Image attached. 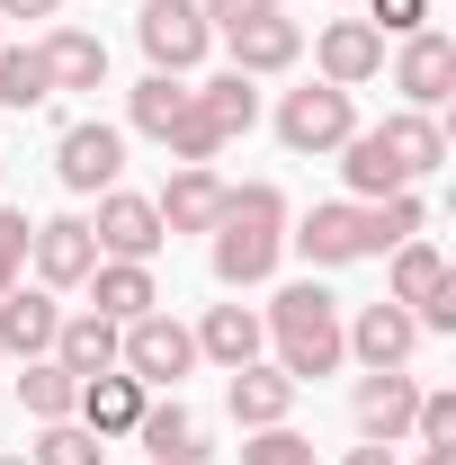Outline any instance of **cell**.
Here are the masks:
<instances>
[{"mask_svg":"<svg viewBox=\"0 0 456 465\" xmlns=\"http://www.w3.org/2000/svg\"><path fill=\"white\" fill-rule=\"evenodd\" d=\"M278 260H286V197L269 179H251V188H233L224 215H215V278L242 295V287H269Z\"/></svg>","mask_w":456,"mask_h":465,"instance_id":"obj_1","label":"cell"},{"mask_svg":"<svg viewBox=\"0 0 456 465\" xmlns=\"http://www.w3.org/2000/svg\"><path fill=\"white\" fill-rule=\"evenodd\" d=\"M260 331L278 341V367L304 385V376H332L349 349H341V295L322 287V278H295V287L269 295V313H260Z\"/></svg>","mask_w":456,"mask_h":465,"instance_id":"obj_2","label":"cell"},{"mask_svg":"<svg viewBox=\"0 0 456 465\" xmlns=\"http://www.w3.org/2000/svg\"><path fill=\"white\" fill-rule=\"evenodd\" d=\"M385 295H394L421 331H456V269H448L439 242H421V232L394 242V287H385Z\"/></svg>","mask_w":456,"mask_h":465,"instance_id":"obj_3","label":"cell"},{"mask_svg":"<svg viewBox=\"0 0 456 465\" xmlns=\"http://www.w3.org/2000/svg\"><path fill=\"white\" fill-rule=\"evenodd\" d=\"M116 367H125L144 394H153V385H179V376L197 367V331H188V322H171V313L153 304V313H134V322L116 331Z\"/></svg>","mask_w":456,"mask_h":465,"instance_id":"obj_4","label":"cell"},{"mask_svg":"<svg viewBox=\"0 0 456 465\" xmlns=\"http://www.w3.org/2000/svg\"><path fill=\"white\" fill-rule=\"evenodd\" d=\"M134 36H144V54H153V72H197L206 63V45H215V27H206V9L197 0H144L134 9Z\"/></svg>","mask_w":456,"mask_h":465,"instance_id":"obj_5","label":"cell"},{"mask_svg":"<svg viewBox=\"0 0 456 465\" xmlns=\"http://www.w3.org/2000/svg\"><path fill=\"white\" fill-rule=\"evenodd\" d=\"M313 269H349V260H376V206H358V197H332V206H313L304 224L286 232Z\"/></svg>","mask_w":456,"mask_h":465,"instance_id":"obj_6","label":"cell"},{"mask_svg":"<svg viewBox=\"0 0 456 465\" xmlns=\"http://www.w3.org/2000/svg\"><path fill=\"white\" fill-rule=\"evenodd\" d=\"M349 134H358V108H349V90H332V81L278 99V143L286 153H341Z\"/></svg>","mask_w":456,"mask_h":465,"instance_id":"obj_7","label":"cell"},{"mask_svg":"<svg viewBox=\"0 0 456 465\" xmlns=\"http://www.w3.org/2000/svg\"><path fill=\"white\" fill-rule=\"evenodd\" d=\"M55 171H63V188H72V197H99V188H116V171H125V134H116V125H99V116L63 125Z\"/></svg>","mask_w":456,"mask_h":465,"instance_id":"obj_8","label":"cell"},{"mask_svg":"<svg viewBox=\"0 0 456 465\" xmlns=\"http://www.w3.org/2000/svg\"><path fill=\"white\" fill-rule=\"evenodd\" d=\"M90 242H99V260H153L171 232H162V215H153V197H134V188H99Z\"/></svg>","mask_w":456,"mask_h":465,"instance_id":"obj_9","label":"cell"},{"mask_svg":"<svg viewBox=\"0 0 456 465\" xmlns=\"http://www.w3.org/2000/svg\"><path fill=\"white\" fill-rule=\"evenodd\" d=\"M341 349L376 376V367H411V349H421V322L402 313L394 295L385 304H358V322H341Z\"/></svg>","mask_w":456,"mask_h":465,"instance_id":"obj_10","label":"cell"},{"mask_svg":"<svg viewBox=\"0 0 456 465\" xmlns=\"http://www.w3.org/2000/svg\"><path fill=\"white\" fill-rule=\"evenodd\" d=\"M394 90H402L421 116H430V108L456 90V36H439V27H411V36H402V54H394Z\"/></svg>","mask_w":456,"mask_h":465,"instance_id":"obj_11","label":"cell"},{"mask_svg":"<svg viewBox=\"0 0 456 465\" xmlns=\"http://www.w3.org/2000/svg\"><path fill=\"white\" fill-rule=\"evenodd\" d=\"M55 331H63V304L55 287H9L0 295V358H55Z\"/></svg>","mask_w":456,"mask_h":465,"instance_id":"obj_12","label":"cell"},{"mask_svg":"<svg viewBox=\"0 0 456 465\" xmlns=\"http://www.w3.org/2000/svg\"><path fill=\"white\" fill-rule=\"evenodd\" d=\"M27 260H36V287H81L90 269H99V242H90V224L81 215H55V224L27 232Z\"/></svg>","mask_w":456,"mask_h":465,"instance_id":"obj_13","label":"cell"},{"mask_svg":"<svg viewBox=\"0 0 456 465\" xmlns=\"http://www.w3.org/2000/svg\"><path fill=\"white\" fill-rule=\"evenodd\" d=\"M313 63H322V81H332V90H367V81L385 72V36H376L367 18H332V27H322V45H313Z\"/></svg>","mask_w":456,"mask_h":465,"instance_id":"obj_14","label":"cell"},{"mask_svg":"<svg viewBox=\"0 0 456 465\" xmlns=\"http://www.w3.org/2000/svg\"><path fill=\"white\" fill-rule=\"evenodd\" d=\"M358 430L376 439V448H394V439H411V411H421V385L402 376V367H376V376H358Z\"/></svg>","mask_w":456,"mask_h":465,"instance_id":"obj_15","label":"cell"},{"mask_svg":"<svg viewBox=\"0 0 456 465\" xmlns=\"http://www.w3.org/2000/svg\"><path fill=\"white\" fill-rule=\"evenodd\" d=\"M144 403H153V394H144L125 367H108V376H81V403H72V420H81V430H99V439H134Z\"/></svg>","mask_w":456,"mask_h":465,"instance_id":"obj_16","label":"cell"},{"mask_svg":"<svg viewBox=\"0 0 456 465\" xmlns=\"http://www.w3.org/2000/svg\"><path fill=\"white\" fill-rule=\"evenodd\" d=\"M224 179L206 171V162H179V179L153 197V215H162V232H215V215H224Z\"/></svg>","mask_w":456,"mask_h":465,"instance_id":"obj_17","label":"cell"},{"mask_svg":"<svg viewBox=\"0 0 456 465\" xmlns=\"http://www.w3.org/2000/svg\"><path fill=\"white\" fill-rule=\"evenodd\" d=\"M224 45H233V72H242V81H269V72H286V63L304 54V27L269 9V18H251V27H233Z\"/></svg>","mask_w":456,"mask_h":465,"instance_id":"obj_18","label":"cell"},{"mask_svg":"<svg viewBox=\"0 0 456 465\" xmlns=\"http://www.w3.org/2000/svg\"><path fill=\"white\" fill-rule=\"evenodd\" d=\"M81 287H90V313H108V322H134V313H153V304H162L153 260H99Z\"/></svg>","mask_w":456,"mask_h":465,"instance_id":"obj_19","label":"cell"},{"mask_svg":"<svg viewBox=\"0 0 456 465\" xmlns=\"http://www.w3.org/2000/svg\"><path fill=\"white\" fill-rule=\"evenodd\" d=\"M134 439H144L153 465H206V430H197V411L179 403V394H171V403H144Z\"/></svg>","mask_w":456,"mask_h":465,"instance_id":"obj_20","label":"cell"},{"mask_svg":"<svg viewBox=\"0 0 456 465\" xmlns=\"http://www.w3.org/2000/svg\"><path fill=\"white\" fill-rule=\"evenodd\" d=\"M286 411H295V376H286V367H269V358L233 367V420H242V430H278Z\"/></svg>","mask_w":456,"mask_h":465,"instance_id":"obj_21","label":"cell"},{"mask_svg":"<svg viewBox=\"0 0 456 465\" xmlns=\"http://www.w3.org/2000/svg\"><path fill=\"white\" fill-rule=\"evenodd\" d=\"M269 349V331H260V313L251 304H206V322H197V358H215V367H251Z\"/></svg>","mask_w":456,"mask_h":465,"instance_id":"obj_22","label":"cell"},{"mask_svg":"<svg viewBox=\"0 0 456 465\" xmlns=\"http://www.w3.org/2000/svg\"><path fill=\"white\" fill-rule=\"evenodd\" d=\"M376 143H385V162H394L402 179H430L439 162H448V134H439V116H421V108H402L376 125Z\"/></svg>","mask_w":456,"mask_h":465,"instance_id":"obj_23","label":"cell"},{"mask_svg":"<svg viewBox=\"0 0 456 465\" xmlns=\"http://www.w3.org/2000/svg\"><path fill=\"white\" fill-rule=\"evenodd\" d=\"M36 54H45V81H55V90H99V81H108V45H99L90 27H55Z\"/></svg>","mask_w":456,"mask_h":465,"instance_id":"obj_24","label":"cell"},{"mask_svg":"<svg viewBox=\"0 0 456 465\" xmlns=\"http://www.w3.org/2000/svg\"><path fill=\"white\" fill-rule=\"evenodd\" d=\"M116 331H125V322H108V313H63L55 367H72V376H108V367H116Z\"/></svg>","mask_w":456,"mask_h":465,"instance_id":"obj_25","label":"cell"},{"mask_svg":"<svg viewBox=\"0 0 456 465\" xmlns=\"http://www.w3.org/2000/svg\"><path fill=\"white\" fill-rule=\"evenodd\" d=\"M341 171H349V197H358V206H367V197H394V188H411V179H402L394 162H385L376 125H358V134L341 143Z\"/></svg>","mask_w":456,"mask_h":465,"instance_id":"obj_26","label":"cell"},{"mask_svg":"<svg viewBox=\"0 0 456 465\" xmlns=\"http://www.w3.org/2000/svg\"><path fill=\"white\" fill-rule=\"evenodd\" d=\"M179 108H188V81H179V72H144V81L125 90V116H134V134H153V143H162V125H171Z\"/></svg>","mask_w":456,"mask_h":465,"instance_id":"obj_27","label":"cell"},{"mask_svg":"<svg viewBox=\"0 0 456 465\" xmlns=\"http://www.w3.org/2000/svg\"><path fill=\"white\" fill-rule=\"evenodd\" d=\"M18 403L36 411V420H72V403H81V376H72V367H55V358H27V376H18Z\"/></svg>","mask_w":456,"mask_h":465,"instance_id":"obj_28","label":"cell"},{"mask_svg":"<svg viewBox=\"0 0 456 465\" xmlns=\"http://www.w3.org/2000/svg\"><path fill=\"white\" fill-rule=\"evenodd\" d=\"M99 457H108V439H99V430H81V420H36L27 465H99Z\"/></svg>","mask_w":456,"mask_h":465,"instance_id":"obj_29","label":"cell"},{"mask_svg":"<svg viewBox=\"0 0 456 465\" xmlns=\"http://www.w3.org/2000/svg\"><path fill=\"white\" fill-rule=\"evenodd\" d=\"M55 81H45V54L36 45H0V108H45Z\"/></svg>","mask_w":456,"mask_h":465,"instance_id":"obj_30","label":"cell"},{"mask_svg":"<svg viewBox=\"0 0 456 465\" xmlns=\"http://www.w3.org/2000/svg\"><path fill=\"white\" fill-rule=\"evenodd\" d=\"M242 465H322L313 457V439H304V430H251V439H242Z\"/></svg>","mask_w":456,"mask_h":465,"instance_id":"obj_31","label":"cell"},{"mask_svg":"<svg viewBox=\"0 0 456 465\" xmlns=\"http://www.w3.org/2000/svg\"><path fill=\"white\" fill-rule=\"evenodd\" d=\"M411 439H421V448H456V394H421Z\"/></svg>","mask_w":456,"mask_h":465,"instance_id":"obj_32","label":"cell"},{"mask_svg":"<svg viewBox=\"0 0 456 465\" xmlns=\"http://www.w3.org/2000/svg\"><path fill=\"white\" fill-rule=\"evenodd\" d=\"M27 232H36V224H27L18 206H0V295L18 287V269H27Z\"/></svg>","mask_w":456,"mask_h":465,"instance_id":"obj_33","label":"cell"},{"mask_svg":"<svg viewBox=\"0 0 456 465\" xmlns=\"http://www.w3.org/2000/svg\"><path fill=\"white\" fill-rule=\"evenodd\" d=\"M367 27L376 36H411V27H430V0H367Z\"/></svg>","mask_w":456,"mask_h":465,"instance_id":"obj_34","label":"cell"},{"mask_svg":"<svg viewBox=\"0 0 456 465\" xmlns=\"http://www.w3.org/2000/svg\"><path fill=\"white\" fill-rule=\"evenodd\" d=\"M197 9H206V27H215V36H233V27H251V18H269L278 0H197Z\"/></svg>","mask_w":456,"mask_h":465,"instance_id":"obj_35","label":"cell"},{"mask_svg":"<svg viewBox=\"0 0 456 465\" xmlns=\"http://www.w3.org/2000/svg\"><path fill=\"white\" fill-rule=\"evenodd\" d=\"M63 0H0V18H55Z\"/></svg>","mask_w":456,"mask_h":465,"instance_id":"obj_36","label":"cell"},{"mask_svg":"<svg viewBox=\"0 0 456 465\" xmlns=\"http://www.w3.org/2000/svg\"><path fill=\"white\" fill-rule=\"evenodd\" d=\"M341 465H394V448H376V439H367V448H349Z\"/></svg>","mask_w":456,"mask_h":465,"instance_id":"obj_37","label":"cell"},{"mask_svg":"<svg viewBox=\"0 0 456 465\" xmlns=\"http://www.w3.org/2000/svg\"><path fill=\"white\" fill-rule=\"evenodd\" d=\"M421 465H456V448H421Z\"/></svg>","mask_w":456,"mask_h":465,"instance_id":"obj_38","label":"cell"},{"mask_svg":"<svg viewBox=\"0 0 456 465\" xmlns=\"http://www.w3.org/2000/svg\"><path fill=\"white\" fill-rule=\"evenodd\" d=\"M0 45H9V18H0Z\"/></svg>","mask_w":456,"mask_h":465,"instance_id":"obj_39","label":"cell"},{"mask_svg":"<svg viewBox=\"0 0 456 465\" xmlns=\"http://www.w3.org/2000/svg\"><path fill=\"white\" fill-rule=\"evenodd\" d=\"M0 465H27V457H0Z\"/></svg>","mask_w":456,"mask_h":465,"instance_id":"obj_40","label":"cell"},{"mask_svg":"<svg viewBox=\"0 0 456 465\" xmlns=\"http://www.w3.org/2000/svg\"><path fill=\"white\" fill-rule=\"evenodd\" d=\"M0 171H9V153H0Z\"/></svg>","mask_w":456,"mask_h":465,"instance_id":"obj_41","label":"cell"}]
</instances>
